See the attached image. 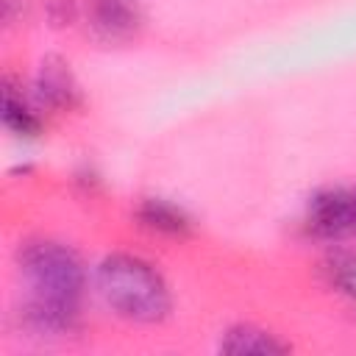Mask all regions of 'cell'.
<instances>
[{"label":"cell","mask_w":356,"mask_h":356,"mask_svg":"<svg viewBox=\"0 0 356 356\" xmlns=\"http://www.w3.org/2000/svg\"><path fill=\"white\" fill-rule=\"evenodd\" d=\"M97 286L106 303L134 323H159L170 312L167 284L136 256L114 253L103 259L97 267Z\"/></svg>","instance_id":"6da1fadb"},{"label":"cell","mask_w":356,"mask_h":356,"mask_svg":"<svg viewBox=\"0 0 356 356\" xmlns=\"http://www.w3.org/2000/svg\"><path fill=\"white\" fill-rule=\"evenodd\" d=\"M19 267L36 295L64 303L78 300L83 286V267L70 248L47 239L28 242L19 253Z\"/></svg>","instance_id":"7a4b0ae2"},{"label":"cell","mask_w":356,"mask_h":356,"mask_svg":"<svg viewBox=\"0 0 356 356\" xmlns=\"http://www.w3.org/2000/svg\"><path fill=\"white\" fill-rule=\"evenodd\" d=\"M89 22L103 39L120 42L136 33L142 22V11L136 0H92Z\"/></svg>","instance_id":"3957f363"},{"label":"cell","mask_w":356,"mask_h":356,"mask_svg":"<svg viewBox=\"0 0 356 356\" xmlns=\"http://www.w3.org/2000/svg\"><path fill=\"white\" fill-rule=\"evenodd\" d=\"M312 228L317 234H348L356 231L353 192H325L312 203Z\"/></svg>","instance_id":"277c9868"},{"label":"cell","mask_w":356,"mask_h":356,"mask_svg":"<svg viewBox=\"0 0 356 356\" xmlns=\"http://www.w3.org/2000/svg\"><path fill=\"white\" fill-rule=\"evenodd\" d=\"M39 95L44 103L56 106V108H70L78 97L75 81L67 70V64L61 58H44L42 70H39Z\"/></svg>","instance_id":"5b68a950"},{"label":"cell","mask_w":356,"mask_h":356,"mask_svg":"<svg viewBox=\"0 0 356 356\" xmlns=\"http://www.w3.org/2000/svg\"><path fill=\"white\" fill-rule=\"evenodd\" d=\"M220 348L225 353H286V345L278 342L273 334L253 328V325H236L231 331H225Z\"/></svg>","instance_id":"8992f818"},{"label":"cell","mask_w":356,"mask_h":356,"mask_svg":"<svg viewBox=\"0 0 356 356\" xmlns=\"http://www.w3.org/2000/svg\"><path fill=\"white\" fill-rule=\"evenodd\" d=\"M139 220L153 228V231H161V234H184L189 228V220L170 203H161V200H147L142 209H139Z\"/></svg>","instance_id":"52a82bcc"},{"label":"cell","mask_w":356,"mask_h":356,"mask_svg":"<svg viewBox=\"0 0 356 356\" xmlns=\"http://www.w3.org/2000/svg\"><path fill=\"white\" fill-rule=\"evenodd\" d=\"M3 117H6V125L17 134H36L39 131L36 117L28 111L22 97H17L11 89H6V95H3Z\"/></svg>","instance_id":"ba28073f"},{"label":"cell","mask_w":356,"mask_h":356,"mask_svg":"<svg viewBox=\"0 0 356 356\" xmlns=\"http://www.w3.org/2000/svg\"><path fill=\"white\" fill-rule=\"evenodd\" d=\"M353 209H356V192H353Z\"/></svg>","instance_id":"9c48e42d"}]
</instances>
